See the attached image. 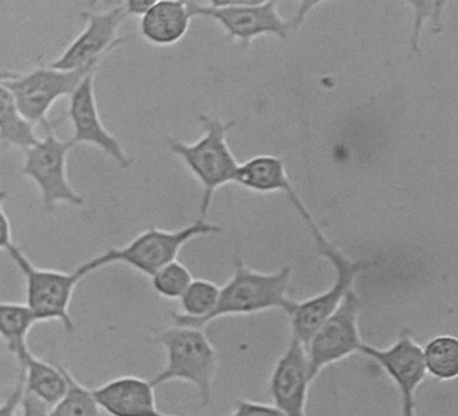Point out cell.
I'll return each instance as SVG.
<instances>
[{
    "label": "cell",
    "instance_id": "cell-2",
    "mask_svg": "<svg viewBox=\"0 0 458 416\" xmlns=\"http://www.w3.org/2000/svg\"><path fill=\"white\" fill-rule=\"evenodd\" d=\"M152 343L162 345L167 356L165 369L149 380L152 386L186 381L198 389L200 403L208 407L213 397L218 356L203 329L174 324L159 333Z\"/></svg>",
    "mask_w": 458,
    "mask_h": 416
},
{
    "label": "cell",
    "instance_id": "cell-30",
    "mask_svg": "<svg viewBox=\"0 0 458 416\" xmlns=\"http://www.w3.org/2000/svg\"><path fill=\"white\" fill-rule=\"evenodd\" d=\"M326 2H328V0H299V7H297L296 13L289 19L292 32L299 31L302 24H304V21H307L310 13H312L318 5L323 4V3Z\"/></svg>",
    "mask_w": 458,
    "mask_h": 416
},
{
    "label": "cell",
    "instance_id": "cell-19",
    "mask_svg": "<svg viewBox=\"0 0 458 416\" xmlns=\"http://www.w3.org/2000/svg\"><path fill=\"white\" fill-rule=\"evenodd\" d=\"M221 287L208 279H192L179 298L181 311L173 314L174 324L203 329L206 319L218 303Z\"/></svg>",
    "mask_w": 458,
    "mask_h": 416
},
{
    "label": "cell",
    "instance_id": "cell-20",
    "mask_svg": "<svg viewBox=\"0 0 458 416\" xmlns=\"http://www.w3.org/2000/svg\"><path fill=\"white\" fill-rule=\"evenodd\" d=\"M33 311L26 303L0 302V337L9 351L17 357L20 365L28 356V335L37 324Z\"/></svg>",
    "mask_w": 458,
    "mask_h": 416
},
{
    "label": "cell",
    "instance_id": "cell-17",
    "mask_svg": "<svg viewBox=\"0 0 458 416\" xmlns=\"http://www.w3.org/2000/svg\"><path fill=\"white\" fill-rule=\"evenodd\" d=\"M234 183L257 193H285L293 187L285 161L273 155L254 156L240 164Z\"/></svg>",
    "mask_w": 458,
    "mask_h": 416
},
{
    "label": "cell",
    "instance_id": "cell-32",
    "mask_svg": "<svg viewBox=\"0 0 458 416\" xmlns=\"http://www.w3.org/2000/svg\"><path fill=\"white\" fill-rule=\"evenodd\" d=\"M157 2L159 0H125L123 5H124L125 13L128 15L141 16Z\"/></svg>",
    "mask_w": 458,
    "mask_h": 416
},
{
    "label": "cell",
    "instance_id": "cell-7",
    "mask_svg": "<svg viewBox=\"0 0 458 416\" xmlns=\"http://www.w3.org/2000/svg\"><path fill=\"white\" fill-rule=\"evenodd\" d=\"M321 257L326 258L335 270V278L328 289L320 294L294 302L291 313L292 337L307 344L318 327L339 308L350 290L353 289L359 274L369 267L366 260L351 259L344 251L335 246L327 236L315 242Z\"/></svg>",
    "mask_w": 458,
    "mask_h": 416
},
{
    "label": "cell",
    "instance_id": "cell-25",
    "mask_svg": "<svg viewBox=\"0 0 458 416\" xmlns=\"http://www.w3.org/2000/svg\"><path fill=\"white\" fill-rule=\"evenodd\" d=\"M411 7L412 11V27L410 31V46L414 53H418L420 48V39H422L423 27L426 21H428L431 15V0H403Z\"/></svg>",
    "mask_w": 458,
    "mask_h": 416
},
{
    "label": "cell",
    "instance_id": "cell-31",
    "mask_svg": "<svg viewBox=\"0 0 458 416\" xmlns=\"http://www.w3.org/2000/svg\"><path fill=\"white\" fill-rule=\"evenodd\" d=\"M449 3L450 0H431V15L428 21H430L434 34L441 32L445 11H446Z\"/></svg>",
    "mask_w": 458,
    "mask_h": 416
},
{
    "label": "cell",
    "instance_id": "cell-34",
    "mask_svg": "<svg viewBox=\"0 0 458 416\" xmlns=\"http://www.w3.org/2000/svg\"><path fill=\"white\" fill-rule=\"evenodd\" d=\"M401 416H415V400H401Z\"/></svg>",
    "mask_w": 458,
    "mask_h": 416
},
{
    "label": "cell",
    "instance_id": "cell-21",
    "mask_svg": "<svg viewBox=\"0 0 458 416\" xmlns=\"http://www.w3.org/2000/svg\"><path fill=\"white\" fill-rule=\"evenodd\" d=\"M4 80H0V142L25 150L36 144L39 136H37L33 123H29L20 112L12 90L4 85Z\"/></svg>",
    "mask_w": 458,
    "mask_h": 416
},
{
    "label": "cell",
    "instance_id": "cell-37",
    "mask_svg": "<svg viewBox=\"0 0 458 416\" xmlns=\"http://www.w3.org/2000/svg\"><path fill=\"white\" fill-rule=\"evenodd\" d=\"M250 2H253V3H264V2H267V0H250Z\"/></svg>",
    "mask_w": 458,
    "mask_h": 416
},
{
    "label": "cell",
    "instance_id": "cell-29",
    "mask_svg": "<svg viewBox=\"0 0 458 416\" xmlns=\"http://www.w3.org/2000/svg\"><path fill=\"white\" fill-rule=\"evenodd\" d=\"M6 191L0 190V251L2 250L6 251L12 244H14L12 223H10L9 216H7L6 211H4V200H6Z\"/></svg>",
    "mask_w": 458,
    "mask_h": 416
},
{
    "label": "cell",
    "instance_id": "cell-36",
    "mask_svg": "<svg viewBox=\"0 0 458 416\" xmlns=\"http://www.w3.org/2000/svg\"><path fill=\"white\" fill-rule=\"evenodd\" d=\"M10 74H12V72H0V80H4V78L9 77Z\"/></svg>",
    "mask_w": 458,
    "mask_h": 416
},
{
    "label": "cell",
    "instance_id": "cell-13",
    "mask_svg": "<svg viewBox=\"0 0 458 416\" xmlns=\"http://www.w3.org/2000/svg\"><path fill=\"white\" fill-rule=\"evenodd\" d=\"M359 353L377 362L391 378L401 395V400H415V394L425 380L426 369L422 346L403 330L391 345L386 348L361 344Z\"/></svg>",
    "mask_w": 458,
    "mask_h": 416
},
{
    "label": "cell",
    "instance_id": "cell-35",
    "mask_svg": "<svg viewBox=\"0 0 458 416\" xmlns=\"http://www.w3.org/2000/svg\"><path fill=\"white\" fill-rule=\"evenodd\" d=\"M96 3H103V4H114V0H95Z\"/></svg>",
    "mask_w": 458,
    "mask_h": 416
},
{
    "label": "cell",
    "instance_id": "cell-33",
    "mask_svg": "<svg viewBox=\"0 0 458 416\" xmlns=\"http://www.w3.org/2000/svg\"><path fill=\"white\" fill-rule=\"evenodd\" d=\"M210 7H234V5L259 4V3L250 2V0H208Z\"/></svg>",
    "mask_w": 458,
    "mask_h": 416
},
{
    "label": "cell",
    "instance_id": "cell-28",
    "mask_svg": "<svg viewBox=\"0 0 458 416\" xmlns=\"http://www.w3.org/2000/svg\"><path fill=\"white\" fill-rule=\"evenodd\" d=\"M23 392H25V376H23V372L21 370L20 380H18L17 386L10 392L6 400L0 404V416H15L18 407H21Z\"/></svg>",
    "mask_w": 458,
    "mask_h": 416
},
{
    "label": "cell",
    "instance_id": "cell-1",
    "mask_svg": "<svg viewBox=\"0 0 458 416\" xmlns=\"http://www.w3.org/2000/svg\"><path fill=\"white\" fill-rule=\"evenodd\" d=\"M199 121L203 128L200 139L190 144L168 139L167 147L202 187L199 212L206 219L216 191L235 182L240 163L227 142V133L235 121H222L208 115H200Z\"/></svg>",
    "mask_w": 458,
    "mask_h": 416
},
{
    "label": "cell",
    "instance_id": "cell-12",
    "mask_svg": "<svg viewBox=\"0 0 458 416\" xmlns=\"http://www.w3.org/2000/svg\"><path fill=\"white\" fill-rule=\"evenodd\" d=\"M95 75L96 72H90L69 97L68 117L73 126L71 140L74 145H92L116 161L122 168H130L132 158L101 120L95 93Z\"/></svg>",
    "mask_w": 458,
    "mask_h": 416
},
{
    "label": "cell",
    "instance_id": "cell-14",
    "mask_svg": "<svg viewBox=\"0 0 458 416\" xmlns=\"http://www.w3.org/2000/svg\"><path fill=\"white\" fill-rule=\"evenodd\" d=\"M310 383L304 344L292 337L270 375L269 394L273 404L285 416H308Z\"/></svg>",
    "mask_w": 458,
    "mask_h": 416
},
{
    "label": "cell",
    "instance_id": "cell-24",
    "mask_svg": "<svg viewBox=\"0 0 458 416\" xmlns=\"http://www.w3.org/2000/svg\"><path fill=\"white\" fill-rule=\"evenodd\" d=\"M149 278L155 292L167 300H179L194 279L191 271L178 259L163 266Z\"/></svg>",
    "mask_w": 458,
    "mask_h": 416
},
{
    "label": "cell",
    "instance_id": "cell-3",
    "mask_svg": "<svg viewBox=\"0 0 458 416\" xmlns=\"http://www.w3.org/2000/svg\"><path fill=\"white\" fill-rule=\"evenodd\" d=\"M292 274L289 265L272 273H262L248 267L242 258L235 257L234 273L219 290L218 303L206 319L205 327L221 317L248 316L273 309L291 313L296 302L288 295Z\"/></svg>",
    "mask_w": 458,
    "mask_h": 416
},
{
    "label": "cell",
    "instance_id": "cell-27",
    "mask_svg": "<svg viewBox=\"0 0 458 416\" xmlns=\"http://www.w3.org/2000/svg\"><path fill=\"white\" fill-rule=\"evenodd\" d=\"M21 407L22 416H52V407L26 389L21 400Z\"/></svg>",
    "mask_w": 458,
    "mask_h": 416
},
{
    "label": "cell",
    "instance_id": "cell-8",
    "mask_svg": "<svg viewBox=\"0 0 458 416\" xmlns=\"http://www.w3.org/2000/svg\"><path fill=\"white\" fill-rule=\"evenodd\" d=\"M100 62L74 70L42 66L28 72H12L4 81L12 90L20 112L29 123L44 126L49 123L50 109L58 99L71 97L80 83L98 70Z\"/></svg>",
    "mask_w": 458,
    "mask_h": 416
},
{
    "label": "cell",
    "instance_id": "cell-6",
    "mask_svg": "<svg viewBox=\"0 0 458 416\" xmlns=\"http://www.w3.org/2000/svg\"><path fill=\"white\" fill-rule=\"evenodd\" d=\"M57 121L45 123V136L25 149L22 172L41 193L42 204L53 209L60 204L84 207L85 199L74 190L69 180L68 156L76 145L72 140H61L55 134Z\"/></svg>",
    "mask_w": 458,
    "mask_h": 416
},
{
    "label": "cell",
    "instance_id": "cell-9",
    "mask_svg": "<svg viewBox=\"0 0 458 416\" xmlns=\"http://www.w3.org/2000/svg\"><path fill=\"white\" fill-rule=\"evenodd\" d=\"M361 300L355 289L350 290L339 308L318 327L305 344L310 380L335 362L359 353L363 340L359 332Z\"/></svg>",
    "mask_w": 458,
    "mask_h": 416
},
{
    "label": "cell",
    "instance_id": "cell-38",
    "mask_svg": "<svg viewBox=\"0 0 458 416\" xmlns=\"http://www.w3.org/2000/svg\"><path fill=\"white\" fill-rule=\"evenodd\" d=\"M155 416H171V415H165V413L157 412Z\"/></svg>",
    "mask_w": 458,
    "mask_h": 416
},
{
    "label": "cell",
    "instance_id": "cell-22",
    "mask_svg": "<svg viewBox=\"0 0 458 416\" xmlns=\"http://www.w3.org/2000/svg\"><path fill=\"white\" fill-rule=\"evenodd\" d=\"M426 375L439 381L454 380L458 375V340L439 335L422 346Z\"/></svg>",
    "mask_w": 458,
    "mask_h": 416
},
{
    "label": "cell",
    "instance_id": "cell-18",
    "mask_svg": "<svg viewBox=\"0 0 458 416\" xmlns=\"http://www.w3.org/2000/svg\"><path fill=\"white\" fill-rule=\"evenodd\" d=\"M25 376V389L53 407L66 391L65 367L53 365L29 352L21 365Z\"/></svg>",
    "mask_w": 458,
    "mask_h": 416
},
{
    "label": "cell",
    "instance_id": "cell-5",
    "mask_svg": "<svg viewBox=\"0 0 458 416\" xmlns=\"http://www.w3.org/2000/svg\"><path fill=\"white\" fill-rule=\"evenodd\" d=\"M6 252L25 278V303L37 321H60L66 332L74 333L76 325L69 310L74 289L89 276L87 268L82 265L74 271L38 267L15 243Z\"/></svg>",
    "mask_w": 458,
    "mask_h": 416
},
{
    "label": "cell",
    "instance_id": "cell-23",
    "mask_svg": "<svg viewBox=\"0 0 458 416\" xmlns=\"http://www.w3.org/2000/svg\"><path fill=\"white\" fill-rule=\"evenodd\" d=\"M66 391L52 407V416H100L93 389L82 386L65 368Z\"/></svg>",
    "mask_w": 458,
    "mask_h": 416
},
{
    "label": "cell",
    "instance_id": "cell-10",
    "mask_svg": "<svg viewBox=\"0 0 458 416\" xmlns=\"http://www.w3.org/2000/svg\"><path fill=\"white\" fill-rule=\"evenodd\" d=\"M278 0H267L259 4L234 5L216 8L190 3L192 16H206L216 21L232 39L248 47L256 38L275 35L286 39L292 32L289 19L278 13Z\"/></svg>",
    "mask_w": 458,
    "mask_h": 416
},
{
    "label": "cell",
    "instance_id": "cell-11",
    "mask_svg": "<svg viewBox=\"0 0 458 416\" xmlns=\"http://www.w3.org/2000/svg\"><path fill=\"white\" fill-rule=\"evenodd\" d=\"M125 15L124 5H114L103 13L85 11L82 13L85 29L81 34L47 66L74 70L103 61L106 54L125 42V37H119V29Z\"/></svg>",
    "mask_w": 458,
    "mask_h": 416
},
{
    "label": "cell",
    "instance_id": "cell-39",
    "mask_svg": "<svg viewBox=\"0 0 458 416\" xmlns=\"http://www.w3.org/2000/svg\"><path fill=\"white\" fill-rule=\"evenodd\" d=\"M184 2L189 3L190 4V3L194 2V0H184Z\"/></svg>",
    "mask_w": 458,
    "mask_h": 416
},
{
    "label": "cell",
    "instance_id": "cell-4",
    "mask_svg": "<svg viewBox=\"0 0 458 416\" xmlns=\"http://www.w3.org/2000/svg\"><path fill=\"white\" fill-rule=\"evenodd\" d=\"M222 230L221 225L208 222L203 217L179 230L152 227L139 233L125 246L106 250L82 265L92 274L106 266L123 263L144 276H151L163 266L176 260L181 250L192 239L216 235Z\"/></svg>",
    "mask_w": 458,
    "mask_h": 416
},
{
    "label": "cell",
    "instance_id": "cell-16",
    "mask_svg": "<svg viewBox=\"0 0 458 416\" xmlns=\"http://www.w3.org/2000/svg\"><path fill=\"white\" fill-rule=\"evenodd\" d=\"M192 18L184 0H159L140 16L139 30L147 42L167 47L186 37Z\"/></svg>",
    "mask_w": 458,
    "mask_h": 416
},
{
    "label": "cell",
    "instance_id": "cell-15",
    "mask_svg": "<svg viewBox=\"0 0 458 416\" xmlns=\"http://www.w3.org/2000/svg\"><path fill=\"white\" fill-rule=\"evenodd\" d=\"M101 410L111 416H155L159 411L151 381L123 376L93 389Z\"/></svg>",
    "mask_w": 458,
    "mask_h": 416
},
{
    "label": "cell",
    "instance_id": "cell-26",
    "mask_svg": "<svg viewBox=\"0 0 458 416\" xmlns=\"http://www.w3.org/2000/svg\"><path fill=\"white\" fill-rule=\"evenodd\" d=\"M229 416H285L275 404L240 400Z\"/></svg>",
    "mask_w": 458,
    "mask_h": 416
}]
</instances>
